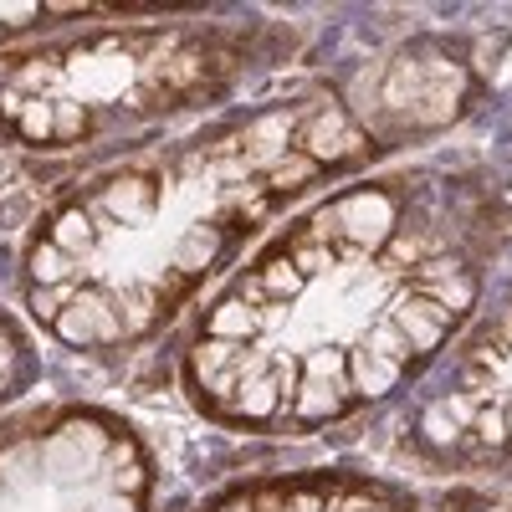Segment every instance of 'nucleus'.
I'll return each instance as SVG.
<instances>
[{
  "mask_svg": "<svg viewBox=\"0 0 512 512\" xmlns=\"http://www.w3.org/2000/svg\"><path fill=\"white\" fill-rule=\"evenodd\" d=\"M395 328L410 349H436L441 344V333L451 328V313L441 303H431V297H415V303H405L395 313Z\"/></svg>",
  "mask_w": 512,
  "mask_h": 512,
  "instance_id": "f257e3e1",
  "label": "nucleus"
},
{
  "mask_svg": "<svg viewBox=\"0 0 512 512\" xmlns=\"http://www.w3.org/2000/svg\"><path fill=\"white\" fill-rule=\"evenodd\" d=\"M93 456L82 451L67 431H57V436H47L41 441V472H47L52 482H62V487H77L82 477H93Z\"/></svg>",
  "mask_w": 512,
  "mask_h": 512,
  "instance_id": "f03ea898",
  "label": "nucleus"
},
{
  "mask_svg": "<svg viewBox=\"0 0 512 512\" xmlns=\"http://www.w3.org/2000/svg\"><path fill=\"white\" fill-rule=\"evenodd\" d=\"M338 221H344V231L354 241H379V236H390L395 210H390V200H384V195L369 190V195H354V200L338 205Z\"/></svg>",
  "mask_w": 512,
  "mask_h": 512,
  "instance_id": "7ed1b4c3",
  "label": "nucleus"
},
{
  "mask_svg": "<svg viewBox=\"0 0 512 512\" xmlns=\"http://www.w3.org/2000/svg\"><path fill=\"white\" fill-rule=\"evenodd\" d=\"M57 333L67 338V344H93V338H118V323L98 297H82V303H72L67 313H57Z\"/></svg>",
  "mask_w": 512,
  "mask_h": 512,
  "instance_id": "20e7f679",
  "label": "nucleus"
},
{
  "mask_svg": "<svg viewBox=\"0 0 512 512\" xmlns=\"http://www.w3.org/2000/svg\"><path fill=\"white\" fill-rule=\"evenodd\" d=\"M349 369H354V390L359 395H384L395 384V364H384V359H374L369 349H359V354H349Z\"/></svg>",
  "mask_w": 512,
  "mask_h": 512,
  "instance_id": "39448f33",
  "label": "nucleus"
},
{
  "mask_svg": "<svg viewBox=\"0 0 512 512\" xmlns=\"http://www.w3.org/2000/svg\"><path fill=\"white\" fill-rule=\"evenodd\" d=\"M108 482H113V492H139V482H144V472H139V456H134V441H118V446H108Z\"/></svg>",
  "mask_w": 512,
  "mask_h": 512,
  "instance_id": "423d86ee",
  "label": "nucleus"
},
{
  "mask_svg": "<svg viewBox=\"0 0 512 512\" xmlns=\"http://www.w3.org/2000/svg\"><path fill=\"white\" fill-rule=\"evenodd\" d=\"M364 349H369L374 359H384V364H395V369H400V364L415 354V349L405 344V338H400V328H395V323H379V328H369Z\"/></svg>",
  "mask_w": 512,
  "mask_h": 512,
  "instance_id": "0eeeda50",
  "label": "nucleus"
},
{
  "mask_svg": "<svg viewBox=\"0 0 512 512\" xmlns=\"http://www.w3.org/2000/svg\"><path fill=\"white\" fill-rule=\"evenodd\" d=\"M287 128H292V118L287 113H272V118H262L251 128V149H256V159H277V154H287L282 144H287Z\"/></svg>",
  "mask_w": 512,
  "mask_h": 512,
  "instance_id": "6e6552de",
  "label": "nucleus"
},
{
  "mask_svg": "<svg viewBox=\"0 0 512 512\" xmlns=\"http://www.w3.org/2000/svg\"><path fill=\"white\" fill-rule=\"evenodd\" d=\"M108 205L118 210V216H149V210H154V195H149V185L144 180H118L113 190H108Z\"/></svg>",
  "mask_w": 512,
  "mask_h": 512,
  "instance_id": "1a4fd4ad",
  "label": "nucleus"
},
{
  "mask_svg": "<svg viewBox=\"0 0 512 512\" xmlns=\"http://www.w3.org/2000/svg\"><path fill=\"white\" fill-rule=\"evenodd\" d=\"M277 384L272 379H246V384H236V405H241V415H272L277 410Z\"/></svg>",
  "mask_w": 512,
  "mask_h": 512,
  "instance_id": "9d476101",
  "label": "nucleus"
},
{
  "mask_svg": "<svg viewBox=\"0 0 512 512\" xmlns=\"http://www.w3.org/2000/svg\"><path fill=\"white\" fill-rule=\"evenodd\" d=\"M338 144H344V113H323L313 128H308V154L318 159H333Z\"/></svg>",
  "mask_w": 512,
  "mask_h": 512,
  "instance_id": "9b49d317",
  "label": "nucleus"
},
{
  "mask_svg": "<svg viewBox=\"0 0 512 512\" xmlns=\"http://www.w3.org/2000/svg\"><path fill=\"white\" fill-rule=\"evenodd\" d=\"M36 461H41V446H16V451H6L0 456V477L6 482H16V487H31L36 482Z\"/></svg>",
  "mask_w": 512,
  "mask_h": 512,
  "instance_id": "f8f14e48",
  "label": "nucleus"
},
{
  "mask_svg": "<svg viewBox=\"0 0 512 512\" xmlns=\"http://www.w3.org/2000/svg\"><path fill=\"white\" fill-rule=\"evenodd\" d=\"M210 333H216V338H226V344H231V338H246V333H256V318H251L241 303H226L216 318H210Z\"/></svg>",
  "mask_w": 512,
  "mask_h": 512,
  "instance_id": "ddd939ff",
  "label": "nucleus"
},
{
  "mask_svg": "<svg viewBox=\"0 0 512 512\" xmlns=\"http://www.w3.org/2000/svg\"><path fill=\"white\" fill-rule=\"evenodd\" d=\"M425 297L451 313V308H466V303H472L477 287H472V277H451V282H431V287H425Z\"/></svg>",
  "mask_w": 512,
  "mask_h": 512,
  "instance_id": "4468645a",
  "label": "nucleus"
},
{
  "mask_svg": "<svg viewBox=\"0 0 512 512\" xmlns=\"http://www.w3.org/2000/svg\"><path fill=\"white\" fill-rule=\"evenodd\" d=\"M93 241V226H88V216H82V210H67V216L57 221V251H82Z\"/></svg>",
  "mask_w": 512,
  "mask_h": 512,
  "instance_id": "2eb2a0df",
  "label": "nucleus"
},
{
  "mask_svg": "<svg viewBox=\"0 0 512 512\" xmlns=\"http://www.w3.org/2000/svg\"><path fill=\"white\" fill-rule=\"evenodd\" d=\"M62 431H67L82 451H88L93 461H103V456H108V436H103V425H98V420H67Z\"/></svg>",
  "mask_w": 512,
  "mask_h": 512,
  "instance_id": "dca6fc26",
  "label": "nucleus"
},
{
  "mask_svg": "<svg viewBox=\"0 0 512 512\" xmlns=\"http://www.w3.org/2000/svg\"><path fill=\"white\" fill-rule=\"evenodd\" d=\"M338 395H344V384H308L297 395V415H328V410H338Z\"/></svg>",
  "mask_w": 512,
  "mask_h": 512,
  "instance_id": "f3484780",
  "label": "nucleus"
},
{
  "mask_svg": "<svg viewBox=\"0 0 512 512\" xmlns=\"http://www.w3.org/2000/svg\"><path fill=\"white\" fill-rule=\"evenodd\" d=\"M344 369H349V359L333 354V349L308 354V379H313V384H344Z\"/></svg>",
  "mask_w": 512,
  "mask_h": 512,
  "instance_id": "a211bd4d",
  "label": "nucleus"
},
{
  "mask_svg": "<svg viewBox=\"0 0 512 512\" xmlns=\"http://www.w3.org/2000/svg\"><path fill=\"white\" fill-rule=\"evenodd\" d=\"M31 272H36L41 282H62V277L72 272V256L57 251V246H41V251L31 256Z\"/></svg>",
  "mask_w": 512,
  "mask_h": 512,
  "instance_id": "6ab92c4d",
  "label": "nucleus"
},
{
  "mask_svg": "<svg viewBox=\"0 0 512 512\" xmlns=\"http://www.w3.org/2000/svg\"><path fill=\"white\" fill-rule=\"evenodd\" d=\"M297 282H303L297 262H272V267H267V287H272V292H282V297H287V292H297Z\"/></svg>",
  "mask_w": 512,
  "mask_h": 512,
  "instance_id": "aec40b11",
  "label": "nucleus"
},
{
  "mask_svg": "<svg viewBox=\"0 0 512 512\" xmlns=\"http://www.w3.org/2000/svg\"><path fill=\"white\" fill-rule=\"evenodd\" d=\"M415 256H420V241H415V236H395L390 251H384V262H390V267H405V262H415Z\"/></svg>",
  "mask_w": 512,
  "mask_h": 512,
  "instance_id": "412c9836",
  "label": "nucleus"
},
{
  "mask_svg": "<svg viewBox=\"0 0 512 512\" xmlns=\"http://www.w3.org/2000/svg\"><path fill=\"white\" fill-rule=\"evenodd\" d=\"M93 512H139V507H134V497H123V492H113V497L93 502Z\"/></svg>",
  "mask_w": 512,
  "mask_h": 512,
  "instance_id": "4be33fe9",
  "label": "nucleus"
},
{
  "mask_svg": "<svg viewBox=\"0 0 512 512\" xmlns=\"http://www.w3.org/2000/svg\"><path fill=\"white\" fill-rule=\"evenodd\" d=\"M482 441H492V446H497V441H507V431H502L497 410H487V415H482Z\"/></svg>",
  "mask_w": 512,
  "mask_h": 512,
  "instance_id": "5701e85b",
  "label": "nucleus"
},
{
  "mask_svg": "<svg viewBox=\"0 0 512 512\" xmlns=\"http://www.w3.org/2000/svg\"><path fill=\"white\" fill-rule=\"evenodd\" d=\"M282 512H323V502L313 492H297L292 502H282Z\"/></svg>",
  "mask_w": 512,
  "mask_h": 512,
  "instance_id": "b1692460",
  "label": "nucleus"
},
{
  "mask_svg": "<svg viewBox=\"0 0 512 512\" xmlns=\"http://www.w3.org/2000/svg\"><path fill=\"white\" fill-rule=\"evenodd\" d=\"M0 384H6V374H0Z\"/></svg>",
  "mask_w": 512,
  "mask_h": 512,
  "instance_id": "393cba45",
  "label": "nucleus"
}]
</instances>
